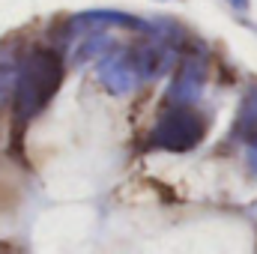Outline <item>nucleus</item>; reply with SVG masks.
I'll return each mask as SVG.
<instances>
[{"mask_svg":"<svg viewBox=\"0 0 257 254\" xmlns=\"http://www.w3.org/2000/svg\"><path fill=\"white\" fill-rule=\"evenodd\" d=\"M206 135V120L194 111L192 105H171L150 132V147L159 150H174V153H186L194 150Z\"/></svg>","mask_w":257,"mask_h":254,"instance_id":"2","label":"nucleus"},{"mask_svg":"<svg viewBox=\"0 0 257 254\" xmlns=\"http://www.w3.org/2000/svg\"><path fill=\"white\" fill-rule=\"evenodd\" d=\"M233 138L248 144V147L257 141V84L245 90V96L239 102V111L233 120Z\"/></svg>","mask_w":257,"mask_h":254,"instance_id":"5","label":"nucleus"},{"mask_svg":"<svg viewBox=\"0 0 257 254\" xmlns=\"http://www.w3.org/2000/svg\"><path fill=\"white\" fill-rule=\"evenodd\" d=\"M203 81H206L203 60L200 57H186L177 66V75H174L171 90H168V102L171 105H192L203 90Z\"/></svg>","mask_w":257,"mask_h":254,"instance_id":"4","label":"nucleus"},{"mask_svg":"<svg viewBox=\"0 0 257 254\" xmlns=\"http://www.w3.org/2000/svg\"><path fill=\"white\" fill-rule=\"evenodd\" d=\"M248 165H251V171L257 174V141L248 147Z\"/></svg>","mask_w":257,"mask_h":254,"instance_id":"6","label":"nucleus"},{"mask_svg":"<svg viewBox=\"0 0 257 254\" xmlns=\"http://www.w3.org/2000/svg\"><path fill=\"white\" fill-rule=\"evenodd\" d=\"M99 81L105 90H111L114 96H126L132 90H138L144 84V69H141V57H138V45H123L108 51L99 60Z\"/></svg>","mask_w":257,"mask_h":254,"instance_id":"3","label":"nucleus"},{"mask_svg":"<svg viewBox=\"0 0 257 254\" xmlns=\"http://www.w3.org/2000/svg\"><path fill=\"white\" fill-rule=\"evenodd\" d=\"M63 81V63L54 51H27L21 60H18V78H15V120L18 123H27L30 117H36L48 102L51 96L57 93Z\"/></svg>","mask_w":257,"mask_h":254,"instance_id":"1","label":"nucleus"},{"mask_svg":"<svg viewBox=\"0 0 257 254\" xmlns=\"http://www.w3.org/2000/svg\"><path fill=\"white\" fill-rule=\"evenodd\" d=\"M227 3L236 6V9H245V6H248V0H227Z\"/></svg>","mask_w":257,"mask_h":254,"instance_id":"7","label":"nucleus"}]
</instances>
